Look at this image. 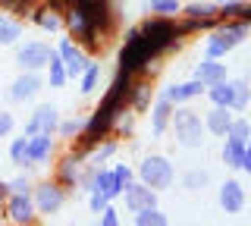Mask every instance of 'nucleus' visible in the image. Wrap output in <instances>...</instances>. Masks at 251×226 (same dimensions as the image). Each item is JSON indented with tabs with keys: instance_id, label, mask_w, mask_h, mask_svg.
Segmentation results:
<instances>
[{
	"instance_id": "obj_1",
	"label": "nucleus",
	"mask_w": 251,
	"mask_h": 226,
	"mask_svg": "<svg viewBox=\"0 0 251 226\" xmlns=\"http://www.w3.org/2000/svg\"><path fill=\"white\" fill-rule=\"evenodd\" d=\"M160 48H154L151 41H148L145 35H141V28H129L126 32V44L120 50V69L129 75H141V69H145L151 60H160Z\"/></svg>"
},
{
	"instance_id": "obj_2",
	"label": "nucleus",
	"mask_w": 251,
	"mask_h": 226,
	"mask_svg": "<svg viewBox=\"0 0 251 226\" xmlns=\"http://www.w3.org/2000/svg\"><path fill=\"white\" fill-rule=\"evenodd\" d=\"M248 22H242V19H223V25H214V32H210L207 38V57H226L232 48H239L242 41H245V35H248Z\"/></svg>"
},
{
	"instance_id": "obj_3",
	"label": "nucleus",
	"mask_w": 251,
	"mask_h": 226,
	"mask_svg": "<svg viewBox=\"0 0 251 226\" xmlns=\"http://www.w3.org/2000/svg\"><path fill=\"white\" fill-rule=\"evenodd\" d=\"M170 123H173V132H176V142L182 145V148H201L204 145V123H201V116L195 113V110H176L170 116Z\"/></svg>"
},
{
	"instance_id": "obj_4",
	"label": "nucleus",
	"mask_w": 251,
	"mask_h": 226,
	"mask_svg": "<svg viewBox=\"0 0 251 226\" xmlns=\"http://www.w3.org/2000/svg\"><path fill=\"white\" fill-rule=\"evenodd\" d=\"M138 179L145 185H151L154 192L170 189L173 185V163L167 157H160V154H151V157H145L138 163Z\"/></svg>"
},
{
	"instance_id": "obj_5",
	"label": "nucleus",
	"mask_w": 251,
	"mask_h": 226,
	"mask_svg": "<svg viewBox=\"0 0 251 226\" xmlns=\"http://www.w3.org/2000/svg\"><path fill=\"white\" fill-rule=\"evenodd\" d=\"M141 35L148 38V41L154 44V48H160L163 53L176 48V41H179V35H176V22H170L167 16H154V19H145L141 22Z\"/></svg>"
},
{
	"instance_id": "obj_6",
	"label": "nucleus",
	"mask_w": 251,
	"mask_h": 226,
	"mask_svg": "<svg viewBox=\"0 0 251 226\" xmlns=\"http://www.w3.org/2000/svg\"><path fill=\"white\" fill-rule=\"evenodd\" d=\"M6 223H13V226L38 223V210H35V201H31V192H10L6 195Z\"/></svg>"
},
{
	"instance_id": "obj_7",
	"label": "nucleus",
	"mask_w": 251,
	"mask_h": 226,
	"mask_svg": "<svg viewBox=\"0 0 251 226\" xmlns=\"http://www.w3.org/2000/svg\"><path fill=\"white\" fill-rule=\"evenodd\" d=\"M31 201H35L38 214H57V210L66 204V189L53 179V182H41L31 185Z\"/></svg>"
},
{
	"instance_id": "obj_8",
	"label": "nucleus",
	"mask_w": 251,
	"mask_h": 226,
	"mask_svg": "<svg viewBox=\"0 0 251 226\" xmlns=\"http://www.w3.org/2000/svg\"><path fill=\"white\" fill-rule=\"evenodd\" d=\"M82 160H85V151H78L73 145L69 148V154H63L57 160V170H53V179L63 185V189H78V176H82Z\"/></svg>"
},
{
	"instance_id": "obj_9",
	"label": "nucleus",
	"mask_w": 251,
	"mask_h": 226,
	"mask_svg": "<svg viewBox=\"0 0 251 226\" xmlns=\"http://www.w3.org/2000/svg\"><path fill=\"white\" fill-rule=\"evenodd\" d=\"M50 53H53V48L47 41H25L19 50H16V63H19V69H31V73H38V69L47 66Z\"/></svg>"
},
{
	"instance_id": "obj_10",
	"label": "nucleus",
	"mask_w": 251,
	"mask_h": 226,
	"mask_svg": "<svg viewBox=\"0 0 251 226\" xmlns=\"http://www.w3.org/2000/svg\"><path fill=\"white\" fill-rule=\"evenodd\" d=\"M60 126V110L53 104H41V107H35V113L28 116V123H25V135H38V132H57Z\"/></svg>"
},
{
	"instance_id": "obj_11",
	"label": "nucleus",
	"mask_w": 251,
	"mask_h": 226,
	"mask_svg": "<svg viewBox=\"0 0 251 226\" xmlns=\"http://www.w3.org/2000/svg\"><path fill=\"white\" fill-rule=\"evenodd\" d=\"M41 91V75L31 73V69H22V75L10 85V91H6V98L13 100V104H22V100H31Z\"/></svg>"
},
{
	"instance_id": "obj_12",
	"label": "nucleus",
	"mask_w": 251,
	"mask_h": 226,
	"mask_svg": "<svg viewBox=\"0 0 251 226\" xmlns=\"http://www.w3.org/2000/svg\"><path fill=\"white\" fill-rule=\"evenodd\" d=\"M123 195H126V207H129L132 214L141 210V207H154L157 204V192L151 185H145V182H129L123 189Z\"/></svg>"
},
{
	"instance_id": "obj_13",
	"label": "nucleus",
	"mask_w": 251,
	"mask_h": 226,
	"mask_svg": "<svg viewBox=\"0 0 251 226\" xmlns=\"http://www.w3.org/2000/svg\"><path fill=\"white\" fill-rule=\"evenodd\" d=\"M28 19H31V25H38L41 32H60L63 28V13L60 10H53V6H47L38 0V6L28 13Z\"/></svg>"
},
{
	"instance_id": "obj_14",
	"label": "nucleus",
	"mask_w": 251,
	"mask_h": 226,
	"mask_svg": "<svg viewBox=\"0 0 251 226\" xmlns=\"http://www.w3.org/2000/svg\"><path fill=\"white\" fill-rule=\"evenodd\" d=\"M151 95H154V88H151V79L148 75H141V79H132V88H129V110L132 113H145L148 107H151Z\"/></svg>"
},
{
	"instance_id": "obj_15",
	"label": "nucleus",
	"mask_w": 251,
	"mask_h": 226,
	"mask_svg": "<svg viewBox=\"0 0 251 226\" xmlns=\"http://www.w3.org/2000/svg\"><path fill=\"white\" fill-rule=\"evenodd\" d=\"M220 207H223L226 214H239V210L245 207V189H242L235 179H226V182L220 185Z\"/></svg>"
},
{
	"instance_id": "obj_16",
	"label": "nucleus",
	"mask_w": 251,
	"mask_h": 226,
	"mask_svg": "<svg viewBox=\"0 0 251 226\" xmlns=\"http://www.w3.org/2000/svg\"><path fill=\"white\" fill-rule=\"evenodd\" d=\"M28 157H31V167H38V163H47V160L53 157V135H50V132L28 135Z\"/></svg>"
},
{
	"instance_id": "obj_17",
	"label": "nucleus",
	"mask_w": 251,
	"mask_h": 226,
	"mask_svg": "<svg viewBox=\"0 0 251 226\" xmlns=\"http://www.w3.org/2000/svg\"><path fill=\"white\" fill-rule=\"evenodd\" d=\"M179 13L188 16V19H195L201 28H214L217 19H220V6L217 3H188L185 10H179Z\"/></svg>"
},
{
	"instance_id": "obj_18",
	"label": "nucleus",
	"mask_w": 251,
	"mask_h": 226,
	"mask_svg": "<svg viewBox=\"0 0 251 226\" xmlns=\"http://www.w3.org/2000/svg\"><path fill=\"white\" fill-rule=\"evenodd\" d=\"M204 88H207V85H201L198 79H192V82H182V85H170V88L163 91V98H167L170 104H182V100L201 98V95H204Z\"/></svg>"
},
{
	"instance_id": "obj_19",
	"label": "nucleus",
	"mask_w": 251,
	"mask_h": 226,
	"mask_svg": "<svg viewBox=\"0 0 251 226\" xmlns=\"http://www.w3.org/2000/svg\"><path fill=\"white\" fill-rule=\"evenodd\" d=\"M229 123H232L229 107H220V104H214V107L207 110V116H204V129H207L210 135H226Z\"/></svg>"
},
{
	"instance_id": "obj_20",
	"label": "nucleus",
	"mask_w": 251,
	"mask_h": 226,
	"mask_svg": "<svg viewBox=\"0 0 251 226\" xmlns=\"http://www.w3.org/2000/svg\"><path fill=\"white\" fill-rule=\"evenodd\" d=\"M91 189L94 192H100V195H107L110 201L113 198H120L123 189H120V182H116V176H113V170H104V167H98V173H94V182H91ZM88 189V192H91Z\"/></svg>"
},
{
	"instance_id": "obj_21",
	"label": "nucleus",
	"mask_w": 251,
	"mask_h": 226,
	"mask_svg": "<svg viewBox=\"0 0 251 226\" xmlns=\"http://www.w3.org/2000/svg\"><path fill=\"white\" fill-rule=\"evenodd\" d=\"M207 98H210V104H220V107H229L232 110V100H235V85L229 79H220L214 85H207Z\"/></svg>"
},
{
	"instance_id": "obj_22",
	"label": "nucleus",
	"mask_w": 251,
	"mask_h": 226,
	"mask_svg": "<svg viewBox=\"0 0 251 226\" xmlns=\"http://www.w3.org/2000/svg\"><path fill=\"white\" fill-rule=\"evenodd\" d=\"M195 79L201 85H214L220 79H226V63H217L214 57H207L204 63H198V69H195Z\"/></svg>"
},
{
	"instance_id": "obj_23",
	"label": "nucleus",
	"mask_w": 251,
	"mask_h": 226,
	"mask_svg": "<svg viewBox=\"0 0 251 226\" xmlns=\"http://www.w3.org/2000/svg\"><path fill=\"white\" fill-rule=\"evenodd\" d=\"M170 116H173V104H170L167 98H160L151 107V132H154V135H163V132H167Z\"/></svg>"
},
{
	"instance_id": "obj_24",
	"label": "nucleus",
	"mask_w": 251,
	"mask_h": 226,
	"mask_svg": "<svg viewBox=\"0 0 251 226\" xmlns=\"http://www.w3.org/2000/svg\"><path fill=\"white\" fill-rule=\"evenodd\" d=\"M10 160H13V167H22V170L31 167V157H28V135H25V132H22L19 138H13V142H10Z\"/></svg>"
},
{
	"instance_id": "obj_25",
	"label": "nucleus",
	"mask_w": 251,
	"mask_h": 226,
	"mask_svg": "<svg viewBox=\"0 0 251 226\" xmlns=\"http://www.w3.org/2000/svg\"><path fill=\"white\" fill-rule=\"evenodd\" d=\"M113 154H116V142L107 135L104 142H98V145H94L88 154H85V160H88V163H94V167H100V163H107L110 157H113Z\"/></svg>"
},
{
	"instance_id": "obj_26",
	"label": "nucleus",
	"mask_w": 251,
	"mask_h": 226,
	"mask_svg": "<svg viewBox=\"0 0 251 226\" xmlns=\"http://www.w3.org/2000/svg\"><path fill=\"white\" fill-rule=\"evenodd\" d=\"M47 79H50V88H63V85L69 82L66 66H63V57H60L57 50H53L50 60H47Z\"/></svg>"
},
{
	"instance_id": "obj_27",
	"label": "nucleus",
	"mask_w": 251,
	"mask_h": 226,
	"mask_svg": "<svg viewBox=\"0 0 251 226\" xmlns=\"http://www.w3.org/2000/svg\"><path fill=\"white\" fill-rule=\"evenodd\" d=\"M22 38V19H0V48L6 44H16Z\"/></svg>"
},
{
	"instance_id": "obj_28",
	"label": "nucleus",
	"mask_w": 251,
	"mask_h": 226,
	"mask_svg": "<svg viewBox=\"0 0 251 226\" xmlns=\"http://www.w3.org/2000/svg\"><path fill=\"white\" fill-rule=\"evenodd\" d=\"M242 154H245V142H235V138L226 135V145H223V163L232 170L242 167Z\"/></svg>"
},
{
	"instance_id": "obj_29",
	"label": "nucleus",
	"mask_w": 251,
	"mask_h": 226,
	"mask_svg": "<svg viewBox=\"0 0 251 226\" xmlns=\"http://www.w3.org/2000/svg\"><path fill=\"white\" fill-rule=\"evenodd\" d=\"M132 223L135 226H167V214H160L157 204L154 207H141V210H135Z\"/></svg>"
},
{
	"instance_id": "obj_30",
	"label": "nucleus",
	"mask_w": 251,
	"mask_h": 226,
	"mask_svg": "<svg viewBox=\"0 0 251 226\" xmlns=\"http://www.w3.org/2000/svg\"><path fill=\"white\" fill-rule=\"evenodd\" d=\"M98 79H100V66H98V63H91V60H88V66H85V73L78 75V91H82V95H91V91L98 88Z\"/></svg>"
},
{
	"instance_id": "obj_31",
	"label": "nucleus",
	"mask_w": 251,
	"mask_h": 226,
	"mask_svg": "<svg viewBox=\"0 0 251 226\" xmlns=\"http://www.w3.org/2000/svg\"><path fill=\"white\" fill-rule=\"evenodd\" d=\"M38 6V0H0L3 13H16V19H28V13Z\"/></svg>"
},
{
	"instance_id": "obj_32",
	"label": "nucleus",
	"mask_w": 251,
	"mask_h": 226,
	"mask_svg": "<svg viewBox=\"0 0 251 226\" xmlns=\"http://www.w3.org/2000/svg\"><path fill=\"white\" fill-rule=\"evenodd\" d=\"M132 126H135V113H129V110L123 107V110L116 113V120H113V129H110V135L126 138V135H132Z\"/></svg>"
},
{
	"instance_id": "obj_33",
	"label": "nucleus",
	"mask_w": 251,
	"mask_h": 226,
	"mask_svg": "<svg viewBox=\"0 0 251 226\" xmlns=\"http://www.w3.org/2000/svg\"><path fill=\"white\" fill-rule=\"evenodd\" d=\"M148 6H151V13H157V16H179V0H148Z\"/></svg>"
},
{
	"instance_id": "obj_34",
	"label": "nucleus",
	"mask_w": 251,
	"mask_h": 226,
	"mask_svg": "<svg viewBox=\"0 0 251 226\" xmlns=\"http://www.w3.org/2000/svg\"><path fill=\"white\" fill-rule=\"evenodd\" d=\"M232 85H235V100H232V110H245V107H248V95H251L248 79H232Z\"/></svg>"
},
{
	"instance_id": "obj_35",
	"label": "nucleus",
	"mask_w": 251,
	"mask_h": 226,
	"mask_svg": "<svg viewBox=\"0 0 251 226\" xmlns=\"http://www.w3.org/2000/svg\"><path fill=\"white\" fill-rule=\"evenodd\" d=\"M82 126H85L82 116H73V120H63L60 126H57V132H60V138H69V142H73L78 132H82Z\"/></svg>"
},
{
	"instance_id": "obj_36",
	"label": "nucleus",
	"mask_w": 251,
	"mask_h": 226,
	"mask_svg": "<svg viewBox=\"0 0 251 226\" xmlns=\"http://www.w3.org/2000/svg\"><path fill=\"white\" fill-rule=\"evenodd\" d=\"M207 170H192V173H185V179H182V185L188 192H198V189H204L207 185Z\"/></svg>"
},
{
	"instance_id": "obj_37",
	"label": "nucleus",
	"mask_w": 251,
	"mask_h": 226,
	"mask_svg": "<svg viewBox=\"0 0 251 226\" xmlns=\"http://www.w3.org/2000/svg\"><path fill=\"white\" fill-rule=\"evenodd\" d=\"M226 135L235 138V142H248V135H251L248 120H235V116H232V123H229V129H226Z\"/></svg>"
},
{
	"instance_id": "obj_38",
	"label": "nucleus",
	"mask_w": 251,
	"mask_h": 226,
	"mask_svg": "<svg viewBox=\"0 0 251 226\" xmlns=\"http://www.w3.org/2000/svg\"><path fill=\"white\" fill-rule=\"evenodd\" d=\"M113 176H116V182H120V189H126V185L135 179V173H132V167H126V163H116L113 167Z\"/></svg>"
},
{
	"instance_id": "obj_39",
	"label": "nucleus",
	"mask_w": 251,
	"mask_h": 226,
	"mask_svg": "<svg viewBox=\"0 0 251 226\" xmlns=\"http://www.w3.org/2000/svg\"><path fill=\"white\" fill-rule=\"evenodd\" d=\"M88 204H91V210H94V214H100V210H104L107 204H110V198H107V195H100V192H88Z\"/></svg>"
},
{
	"instance_id": "obj_40",
	"label": "nucleus",
	"mask_w": 251,
	"mask_h": 226,
	"mask_svg": "<svg viewBox=\"0 0 251 226\" xmlns=\"http://www.w3.org/2000/svg\"><path fill=\"white\" fill-rule=\"evenodd\" d=\"M13 126H16L13 113H10V110H0V138H6V135H10Z\"/></svg>"
},
{
	"instance_id": "obj_41",
	"label": "nucleus",
	"mask_w": 251,
	"mask_h": 226,
	"mask_svg": "<svg viewBox=\"0 0 251 226\" xmlns=\"http://www.w3.org/2000/svg\"><path fill=\"white\" fill-rule=\"evenodd\" d=\"M10 192H31V182H28V176H16V179H10Z\"/></svg>"
},
{
	"instance_id": "obj_42",
	"label": "nucleus",
	"mask_w": 251,
	"mask_h": 226,
	"mask_svg": "<svg viewBox=\"0 0 251 226\" xmlns=\"http://www.w3.org/2000/svg\"><path fill=\"white\" fill-rule=\"evenodd\" d=\"M100 223H104V226H116V223H120V217H116V210L110 207V204L100 210Z\"/></svg>"
},
{
	"instance_id": "obj_43",
	"label": "nucleus",
	"mask_w": 251,
	"mask_h": 226,
	"mask_svg": "<svg viewBox=\"0 0 251 226\" xmlns=\"http://www.w3.org/2000/svg\"><path fill=\"white\" fill-rule=\"evenodd\" d=\"M6 195H10V185L0 182V223H6Z\"/></svg>"
},
{
	"instance_id": "obj_44",
	"label": "nucleus",
	"mask_w": 251,
	"mask_h": 226,
	"mask_svg": "<svg viewBox=\"0 0 251 226\" xmlns=\"http://www.w3.org/2000/svg\"><path fill=\"white\" fill-rule=\"evenodd\" d=\"M239 170L251 173V135H248V142H245V154H242V167H239Z\"/></svg>"
},
{
	"instance_id": "obj_45",
	"label": "nucleus",
	"mask_w": 251,
	"mask_h": 226,
	"mask_svg": "<svg viewBox=\"0 0 251 226\" xmlns=\"http://www.w3.org/2000/svg\"><path fill=\"white\" fill-rule=\"evenodd\" d=\"M220 3H245V0H220Z\"/></svg>"
},
{
	"instance_id": "obj_46",
	"label": "nucleus",
	"mask_w": 251,
	"mask_h": 226,
	"mask_svg": "<svg viewBox=\"0 0 251 226\" xmlns=\"http://www.w3.org/2000/svg\"><path fill=\"white\" fill-rule=\"evenodd\" d=\"M0 19H3V13H0Z\"/></svg>"
}]
</instances>
